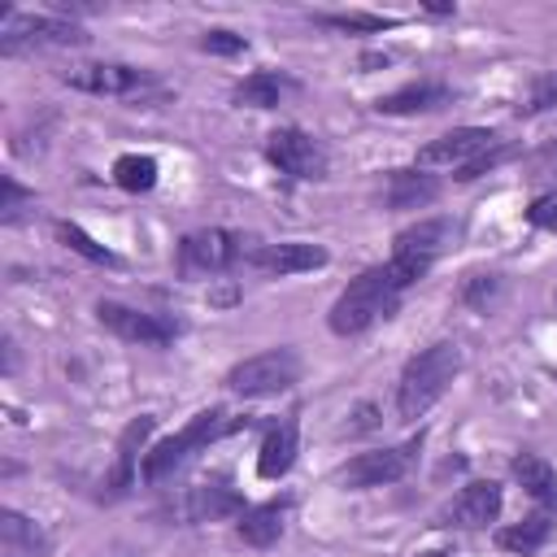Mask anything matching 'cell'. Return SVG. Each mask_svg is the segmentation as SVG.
I'll return each mask as SVG.
<instances>
[{
	"label": "cell",
	"instance_id": "6da1fadb",
	"mask_svg": "<svg viewBox=\"0 0 557 557\" xmlns=\"http://www.w3.org/2000/svg\"><path fill=\"white\" fill-rule=\"evenodd\" d=\"M461 374V344L453 339H435L422 352H413L396 379V413L400 422H418L444 392L448 383Z\"/></svg>",
	"mask_w": 557,
	"mask_h": 557
},
{
	"label": "cell",
	"instance_id": "7a4b0ae2",
	"mask_svg": "<svg viewBox=\"0 0 557 557\" xmlns=\"http://www.w3.org/2000/svg\"><path fill=\"white\" fill-rule=\"evenodd\" d=\"M239 426H248V418H231L222 405H209V409L191 413L174 435H165L161 444H152V448L144 453L139 479H144V483H165V479H170L174 470H183L200 448H209L213 440H222V435H231V431H239Z\"/></svg>",
	"mask_w": 557,
	"mask_h": 557
},
{
	"label": "cell",
	"instance_id": "3957f363",
	"mask_svg": "<svg viewBox=\"0 0 557 557\" xmlns=\"http://www.w3.org/2000/svg\"><path fill=\"white\" fill-rule=\"evenodd\" d=\"M400 287H396V278H392V270H387V261L383 265H370V270H361L339 296H335V305H331V313H326V326L335 331V335H361V331H370L379 318H392L396 313V305H400Z\"/></svg>",
	"mask_w": 557,
	"mask_h": 557
},
{
	"label": "cell",
	"instance_id": "277c9868",
	"mask_svg": "<svg viewBox=\"0 0 557 557\" xmlns=\"http://www.w3.org/2000/svg\"><path fill=\"white\" fill-rule=\"evenodd\" d=\"M300 383V352L296 348H265V352H252L244 361H235L222 379V387L231 396H244V400H261V396H278L287 387Z\"/></svg>",
	"mask_w": 557,
	"mask_h": 557
},
{
	"label": "cell",
	"instance_id": "5b68a950",
	"mask_svg": "<svg viewBox=\"0 0 557 557\" xmlns=\"http://www.w3.org/2000/svg\"><path fill=\"white\" fill-rule=\"evenodd\" d=\"M422 457V431L405 444H392V448H370V453H357L348 457L339 470H335V483L348 487V492H370V487H387V483H400Z\"/></svg>",
	"mask_w": 557,
	"mask_h": 557
},
{
	"label": "cell",
	"instance_id": "8992f818",
	"mask_svg": "<svg viewBox=\"0 0 557 557\" xmlns=\"http://www.w3.org/2000/svg\"><path fill=\"white\" fill-rule=\"evenodd\" d=\"M87 44V30L61 13H17L4 9V30H0V52L13 57L22 48H78Z\"/></svg>",
	"mask_w": 557,
	"mask_h": 557
},
{
	"label": "cell",
	"instance_id": "52a82bcc",
	"mask_svg": "<svg viewBox=\"0 0 557 557\" xmlns=\"http://www.w3.org/2000/svg\"><path fill=\"white\" fill-rule=\"evenodd\" d=\"M248 261V239L239 231L226 226H205L178 239V274L196 278V274H222L231 265Z\"/></svg>",
	"mask_w": 557,
	"mask_h": 557
},
{
	"label": "cell",
	"instance_id": "ba28073f",
	"mask_svg": "<svg viewBox=\"0 0 557 557\" xmlns=\"http://www.w3.org/2000/svg\"><path fill=\"white\" fill-rule=\"evenodd\" d=\"M265 161L278 174L300 178V183H318L331 170V157H326L322 139L309 135L305 126H278V131H270L265 135Z\"/></svg>",
	"mask_w": 557,
	"mask_h": 557
},
{
	"label": "cell",
	"instance_id": "9c48e42d",
	"mask_svg": "<svg viewBox=\"0 0 557 557\" xmlns=\"http://www.w3.org/2000/svg\"><path fill=\"white\" fill-rule=\"evenodd\" d=\"M96 322L109 335H117L122 344H135V348H165L183 331L178 318L148 313V309H135V305H122V300H96Z\"/></svg>",
	"mask_w": 557,
	"mask_h": 557
},
{
	"label": "cell",
	"instance_id": "30bf717a",
	"mask_svg": "<svg viewBox=\"0 0 557 557\" xmlns=\"http://www.w3.org/2000/svg\"><path fill=\"white\" fill-rule=\"evenodd\" d=\"M61 83L74 87V91H87V96H139L144 87H152L157 78L139 65H126V61H78V65H65L61 70Z\"/></svg>",
	"mask_w": 557,
	"mask_h": 557
},
{
	"label": "cell",
	"instance_id": "8fae6325",
	"mask_svg": "<svg viewBox=\"0 0 557 557\" xmlns=\"http://www.w3.org/2000/svg\"><path fill=\"white\" fill-rule=\"evenodd\" d=\"M505 509V492L496 479H470L435 518V527H457V531H483L500 518Z\"/></svg>",
	"mask_w": 557,
	"mask_h": 557
},
{
	"label": "cell",
	"instance_id": "7c38bea8",
	"mask_svg": "<svg viewBox=\"0 0 557 557\" xmlns=\"http://www.w3.org/2000/svg\"><path fill=\"white\" fill-rule=\"evenodd\" d=\"M496 144L500 139L487 126H457V131H444L440 139H431L426 148H418V165L422 170H466L470 161H479Z\"/></svg>",
	"mask_w": 557,
	"mask_h": 557
},
{
	"label": "cell",
	"instance_id": "4fadbf2b",
	"mask_svg": "<svg viewBox=\"0 0 557 557\" xmlns=\"http://www.w3.org/2000/svg\"><path fill=\"white\" fill-rule=\"evenodd\" d=\"M326 261H331V252L322 244H309V239H278V244H261L248 252V265L261 278H287V274L322 270Z\"/></svg>",
	"mask_w": 557,
	"mask_h": 557
},
{
	"label": "cell",
	"instance_id": "5bb4252c",
	"mask_svg": "<svg viewBox=\"0 0 557 557\" xmlns=\"http://www.w3.org/2000/svg\"><path fill=\"white\" fill-rule=\"evenodd\" d=\"M157 431V413H139V418H131L126 426H122V435H117V457H113V470L104 474V500H122L131 487H135V479H139V470H135V461H139V453H144V444H148V435Z\"/></svg>",
	"mask_w": 557,
	"mask_h": 557
},
{
	"label": "cell",
	"instance_id": "9a60e30c",
	"mask_svg": "<svg viewBox=\"0 0 557 557\" xmlns=\"http://www.w3.org/2000/svg\"><path fill=\"white\" fill-rule=\"evenodd\" d=\"M453 104V87L440 83V78H413L387 96L374 100V113H387V117H413V113H435Z\"/></svg>",
	"mask_w": 557,
	"mask_h": 557
},
{
	"label": "cell",
	"instance_id": "2e32d148",
	"mask_svg": "<svg viewBox=\"0 0 557 557\" xmlns=\"http://www.w3.org/2000/svg\"><path fill=\"white\" fill-rule=\"evenodd\" d=\"M300 91V83L287 74V70H252L248 78H239L235 83V91H231V100L239 104V109H278L287 96H296Z\"/></svg>",
	"mask_w": 557,
	"mask_h": 557
},
{
	"label": "cell",
	"instance_id": "e0dca14e",
	"mask_svg": "<svg viewBox=\"0 0 557 557\" xmlns=\"http://www.w3.org/2000/svg\"><path fill=\"white\" fill-rule=\"evenodd\" d=\"M440 178L422 165L413 170H387V183H383V205L387 209H426L431 200H440Z\"/></svg>",
	"mask_w": 557,
	"mask_h": 557
},
{
	"label": "cell",
	"instance_id": "ac0fdd59",
	"mask_svg": "<svg viewBox=\"0 0 557 557\" xmlns=\"http://www.w3.org/2000/svg\"><path fill=\"white\" fill-rule=\"evenodd\" d=\"M296 453H300V426H296V418L274 422V426L261 435L257 474H261V479H283V474L296 466Z\"/></svg>",
	"mask_w": 557,
	"mask_h": 557
},
{
	"label": "cell",
	"instance_id": "d6986e66",
	"mask_svg": "<svg viewBox=\"0 0 557 557\" xmlns=\"http://www.w3.org/2000/svg\"><path fill=\"white\" fill-rule=\"evenodd\" d=\"M287 496L283 500H261V505H248L235 522V535L248 544V548H270L283 540V527H287Z\"/></svg>",
	"mask_w": 557,
	"mask_h": 557
},
{
	"label": "cell",
	"instance_id": "ffe728a7",
	"mask_svg": "<svg viewBox=\"0 0 557 557\" xmlns=\"http://www.w3.org/2000/svg\"><path fill=\"white\" fill-rule=\"evenodd\" d=\"M509 474L535 505H544V513H557V470L540 453H513Z\"/></svg>",
	"mask_w": 557,
	"mask_h": 557
},
{
	"label": "cell",
	"instance_id": "44dd1931",
	"mask_svg": "<svg viewBox=\"0 0 557 557\" xmlns=\"http://www.w3.org/2000/svg\"><path fill=\"white\" fill-rule=\"evenodd\" d=\"M0 557H48V531L17 509H0Z\"/></svg>",
	"mask_w": 557,
	"mask_h": 557
},
{
	"label": "cell",
	"instance_id": "7402d4cb",
	"mask_svg": "<svg viewBox=\"0 0 557 557\" xmlns=\"http://www.w3.org/2000/svg\"><path fill=\"white\" fill-rule=\"evenodd\" d=\"M244 513V496L235 487H226L222 479H209L200 487L187 492V518L191 522H209V518H239Z\"/></svg>",
	"mask_w": 557,
	"mask_h": 557
},
{
	"label": "cell",
	"instance_id": "603a6c76",
	"mask_svg": "<svg viewBox=\"0 0 557 557\" xmlns=\"http://www.w3.org/2000/svg\"><path fill=\"white\" fill-rule=\"evenodd\" d=\"M448 244H453V222H448V218H422V222H413V226H405V231L396 235V248H392V252L435 261Z\"/></svg>",
	"mask_w": 557,
	"mask_h": 557
},
{
	"label": "cell",
	"instance_id": "cb8c5ba5",
	"mask_svg": "<svg viewBox=\"0 0 557 557\" xmlns=\"http://www.w3.org/2000/svg\"><path fill=\"white\" fill-rule=\"evenodd\" d=\"M548 535H553V513H531V518H522V522H509V527H500L496 531V544L505 548V553H513V557H535L544 544H548Z\"/></svg>",
	"mask_w": 557,
	"mask_h": 557
},
{
	"label": "cell",
	"instance_id": "d4e9b609",
	"mask_svg": "<svg viewBox=\"0 0 557 557\" xmlns=\"http://www.w3.org/2000/svg\"><path fill=\"white\" fill-rule=\"evenodd\" d=\"M157 174H161V165H157V157H148V152H122V157L113 161V183H117L122 191H131V196L152 191V187H157Z\"/></svg>",
	"mask_w": 557,
	"mask_h": 557
},
{
	"label": "cell",
	"instance_id": "484cf974",
	"mask_svg": "<svg viewBox=\"0 0 557 557\" xmlns=\"http://www.w3.org/2000/svg\"><path fill=\"white\" fill-rule=\"evenodd\" d=\"M52 231H57V239H61L65 248H74L78 257H87V261H96V265H122L117 252H109L104 244H96L78 222H52Z\"/></svg>",
	"mask_w": 557,
	"mask_h": 557
},
{
	"label": "cell",
	"instance_id": "4316f807",
	"mask_svg": "<svg viewBox=\"0 0 557 557\" xmlns=\"http://www.w3.org/2000/svg\"><path fill=\"white\" fill-rule=\"evenodd\" d=\"M313 26H326V30H361V35H379V30H392L396 17H379V13H318Z\"/></svg>",
	"mask_w": 557,
	"mask_h": 557
},
{
	"label": "cell",
	"instance_id": "83f0119b",
	"mask_svg": "<svg viewBox=\"0 0 557 557\" xmlns=\"http://www.w3.org/2000/svg\"><path fill=\"white\" fill-rule=\"evenodd\" d=\"M500 292H505L500 274H466V283H461V300L470 309H479V313H487L500 300Z\"/></svg>",
	"mask_w": 557,
	"mask_h": 557
},
{
	"label": "cell",
	"instance_id": "f1b7e54d",
	"mask_svg": "<svg viewBox=\"0 0 557 557\" xmlns=\"http://www.w3.org/2000/svg\"><path fill=\"white\" fill-rule=\"evenodd\" d=\"M244 48H248V39L235 35V30H222V26L200 35V52H209V57H239Z\"/></svg>",
	"mask_w": 557,
	"mask_h": 557
},
{
	"label": "cell",
	"instance_id": "f546056e",
	"mask_svg": "<svg viewBox=\"0 0 557 557\" xmlns=\"http://www.w3.org/2000/svg\"><path fill=\"white\" fill-rule=\"evenodd\" d=\"M553 104H557V70L544 74V78H535V87H531L527 104H518V113L531 117V113H544V109H553Z\"/></svg>",
	"mask_w": 557,
	"mask_h": 557
},
{
	"label": "cell",
	"instance_id": "4dcf8cb0",
	"mask_svg": "<svg viewBox=\"0 0 557 557\" xmlns=\"http://www.w3.org/2000/svg\"><path fill=\"white\" fill-rule=\"evenodd\" d=\"M527 222L540 231H557V191H544L527 205Z\"/></svg>",
	"mask_w": 557,
	"mask_h": 557
},
{
	"label": "cell",
	"instance_id": "1f68e13d",
	"mask_svg": "<svg viewBox=\"0 0 557 557\" xmlns=\"http://www.w3.org/2000/svg\"><path fill=\"white\" fill-rule=\"evenodd\" d=\"M513 157V148H505V144H496L492 152H483L479 161H470L466 170H457V183H470V178H479V174H487V170H496L500 161H509Z\"/></svg>",
	"mask_w": 557,
	"mask_h": 557
},
{
	"label": "cell",
	"instance_id": "d6a6232c",
	"mask_svg": "<svg viewBox=\"0 0 557 557\" xmlns=\"http://www.w3.org/2000/svg\"><path fill=\"white\" fill-rule=\"evenodd\" d=\"M0 187H4V200H0L4 218H17V205H22V200H35V191H26L13 174H4V178H0Z\"/></svg>",
	"mask_w": 557,
	"mask_h": 557
},
{
	"label": "cell",
	"instance_id": "836d02e7",
	"mask_svg": "<svg viewBox=\"0 0 557 557\" xmlns=\"http://www.w3.org/2000/svg\"><path fill=\"white\" fill-rule=\"evenodd\" d=\"M531 174L535 178H557V139L544 144L540 152H531Z\"/></svg>",
	"mask_w": 557,
	"mask_h": 557
},
{
	"label": "cell",
	"instance_id": "e575fe53",
	"mask_svg": "<svg viewBox=\"0 0 557 557\" xmlns=\"http://www.w3.org/2000/svg\"><path fill=\"white\" fill-rule=\"evenodd\" d=\"M239 296H244V292H239L235 283H226V278H222L218 287H209V305H213V309H231V305H239Z\"/></svg>",
	"mask_w": 557,
	"mask_h": 557
},
{
	"label": "cell",
	"instance_id": "d590c367",
	"mask_svg": "<svg viewBox=\"0 0 557 557\" xmlns=\"http://www.w3.org/2000/svg\"><path fill=\"white\" fill-rule=\"evenodd\" d=\"M426 557H448V553H426Z\"/></svg>",
	"mask_w": 557,
	"mask_h": 557
}]
</instances>
